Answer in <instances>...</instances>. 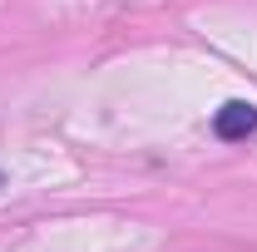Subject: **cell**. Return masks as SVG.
I'll list each match as a JSON object with an SVG mask.
<instances>
[{
  "label": "cell",
  "mask_w": 257,
  "mask_h": 252,
  "mask_svg": "<svg viewBox=\"0 0 257 252\" xmlns=\"http://www.w3.org/2000/svg\"><path fill=\"white\" fill-rule=\"evenodd\" d=\"M213 134H218L223 144H237V139L257 134V104H247V99H227L223 109L213 114Z\"/></svg>",
  "instance_id": "1"
},
{
  "label": "cell",
  "mask_w": 257,
  "mask_h": 252,
  "mask_svg": "<svg viewBox=\"0 0 257 252\" xmlns=\"http://www.w3.org/2000/svg\"><path fill=\"white\" fill-rule=\"evenodd\" d=\"M0 188H5V173H0Z\"/></svg>",
  "instance_id": "2"
}]
</instances>
